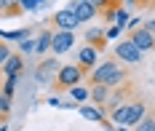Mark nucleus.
Returning <instances> with one entry per match:
<instances>
[{"instance_id":"nucleus-1","label":"nucleus","mask_w":155,"mask_h":131,"mask_svg":"<svg viewBox=\"0 0 155 131\" xmlns=\"http://www.w3.org/2000/svg\"><path fill=\"white\" fill-rule=\"evenodd\" d=\"M134 78L131 75V70L123 67L120 62H115V59H107V62H102V64H96L88 72V86H107V88H115V86H123Z\"/></svg>"},{"instance_id":"nucleus-2","label":"nucleus","mask_w":155,"mask_h":131,"mask_svg":"<svg viewBox=\"0 0 155 131\" xmlns=\"http://www.w3.org/2000/svg\"><path fill=\"white\" fill-rule=\"evenodd\" d=\"M147 113H150L147 99L131 97L128 102H123L118 110H112V113H110V120H112V123H118V126H137Z\"/></svg>"},{"instance_id":"nucleus-3","label":"nucleus","mask_w":155,"mask_h":131,"mask_svg":"<svg viewBox=\"0 0 155 131\" xmlns=\"http://www.w3.org/2000/svg\"><path fill=\"white\" fill-rule=\"evenodd\" d=\"M83 78H86V72L78 64H59L56 75H54V91H70V88L80 86Z\"/></svg>"},{"instance_id":"nucleus-4","label":"nucleus","mask_w":155,"mask_h":131,"mask_svg":"<svg viewBox=\"0 0 155 131\" xmlns=\"http://www.w3.org/2000/svg\"><path fill=\"white\" fill-rule=\"evenodd\" d=\"M131 97H134V83L131 80L123 83V86H115V88H110V97H107V102L102 104V110L112 113V110H118L123 102H128Z\"/></svg>"},{"instance_id":"nucleus-5","label":"nucleus","mask_w":155,"mask_h":131,"mask_svg":"<svg viewBox=\"0 0 155 131\" xmlns=\"http://www.w3.org/2000/svg\"><path fill=\"white\" fill-rule=\"evenodd\" d=\"M115 62H120V64H139L142 62V51L126 38L120 43H115Z\"/></svg>"},{"instance_id":"nucleus-6","label":"nucleus","mask_w":155,"mask_h":131,"mask_svg":"<svg viewBox=\"0 0 155 131\" xmlns=\"http://www.w3.org/2000/svg\"><path fill=\"white\" fill-rule=\"evenodd\" d=\"M94 8H96V16H102L104 21H112L115 14L123 8V0H94Z\"/></svg>"},{"instance_id":"nucleus-7","label":"nucleus","mask_w":155,"mask_h":131,"mask_svg":"<svg viewBox=\"0 0 155 131\" xmlns=\"http://www.w3.org/2000/svg\"><path fill=\"white\" fill-rule=\"evenodd\" d=\"M128 40L137 46V48L142 51V54H147V51H153V32L150 30H144V27H137V30H131L128 32Z\"/></svg>"},{"instance_id":"nucleus-8","label":"nucleus","mask_w":155,"mask_h":131,"mask_svg":"<svg viewBox=\"0 0 155 131\" xmlns=\"http://www.w3.org/2000/svg\"><path fill=\"white\" fill-rule=\"evenodd\" d=\"M67 11H72V16H75L78 24H86V21H91L96 16V8H94V3H70L67 5Z\"/></svg>"},{"instance_id":"nucleus-9","label":"nucleus","mask_w":155,"mask_h":131,"mask_svg":"<svg viewBox=\"0 0 155 131\" xmlns=\"http://www.w3.org/2000/svg\"><path fill=\"white\" fill-rule=\"evenodd\" d=\"M51 24H54V30H62V32H72V30L78 27L75 16H72V11H67V8L56 11V14L51 16Z\"/></svg>"},{"instance_id":"nucleus-10","label":"nucleus","mask_w":155,"mask_h":131,"mask_svg":"<svg viewBox=\"0 0 155 131\" xmlns=\"http://www.w3.org/2000/svg\"><path fill=\"white\" fill-rule=\"evenodd\" d=\"M75 46V35L72 32H62V30H54V38H51V51L54 54H64Z\"/></svg>"},{"instance_id":"nucleus-11","label":"nucleus","mask_w":155,"mask_h":131,"mask_svg":"<svg viewBox=\"0 0 155 131\" xmlns=\"http://www.w3.org/2000/svg\"><path fill=\"white\" fill-rule=\"evenodd\" d=\"M96 59H99V54H96L91 46H83V48L78 51V67H80L86 75H88L94 67H96Z\"/></svg>"},{"instance_id":"nucleus-12","label":"nucleus","mask_w":155,"mask_h":131,"mask_svg":"<svg viewBox=\"0 0 155 131\" xmlns=\"http://www.w3.org/2000/svg\"><path fill=\"white\" fill-rule=\"evenodd\" d=\"M21 67H24L21 54H14V51H11V54H8V59L3 62V67H0V70H3L5 75H19V72H21Z\"/></svg>"},{"instance_id":"nucleus-13","label":"nucleus","mask_w":155,"mask_h":131,"mask_svg":"<svg viewBox=\"0 0 155 131\" xmlns=\"http://www.w3.org/2000/svg\"><path fill=\"white\" fill-rule=\"evenodd\" d=\"M86 40H88V46H91V48L96 51V54H99V51H102L104 46H107V38H104V32H102L99 27L88 30V32H86Z\"/></svg>"},{"instance_id":"nucleus-14","label":"nucleus","mask_w":155,"mask_h":131,"mask_svg":"<svg viewBox=\"0 0 155 131\" xmlns=\"http://www.w3.org/2000/svg\"><path fill=\"white\" fill-rule=\"evenodd\" d=\"M56 70H59V62H56V59L43 62V64H40V70H38V80H48V75L54 78V75H56Z\"/></svg>"},{"instance_id":"nucleus-15","label":"nucleus","mask_w":155,"mask_h":131,"mask_svg":"<svg viewBox=\"0 0 155 131\" xmlns=\"http://www.w3.org/2000/svg\"><path fill=\"white\" fill-rule=\"evenodd\" d=\"M51 38H54V30H43V32H40V38L35 40V51H38V54L48 51V48H51Z\"/></svg>"},{"instance_id":"nucleus-16","label":"nucleus","mask_w":155,"mask_h":131,"mask_svg":"<svg viewBox=\"0 0 155 131\" xmlns=\"http://www.w3.org/2000/svg\"><path fill=\"white\" fill-rule=\"evenodd\" d=\"M80 113L86 115L88 120H94V123H107V118H104V113L99 107H80Z\"/></svg>"},{"instance_id":"nucleus-17","label":"nucleus","mask_w":155,"mask_h":131,"mask_svg":"<svg viewBox=\"0 0 155 131\" xmlns=\"http://www.w3.org/2000/svg\"><path fill=\"white\" fill-rule=\"evenodd\" d=\"M8 115H11V99L0 94V123H5V120H8Z\"/></svg>"},{"instance_id":"nucleus-18","label":"nucleus","mask_w":155,"mask_h":131,"mask_svg":"<svg viewBox=\"0 0 155 131\" xmlns=\"http://www.w3.org/2000/svg\"><path fill=\"white\" fill-rule=\"evenodd\" d=\"M137 131H155V120H153V115H150V113L137 123Z\"/></svg>"},{"instance_id":"nucleus-19","label":"nucleus","mask_w":155,"mask_h":131,"mask_svg":"<svg viewBox=\"0 0 155 131\" xmlns=\"http://www.w3.org/2000/svg\"><path fill=\"white\" fill-rule=\"evenodd\" d=\"M70 94H72V99H75V102H86V99H88V88L75 86V88H70Z\"/></svg>"},{"instance_id":"nucleus-20","label":"nucleus","mask_w":155,"mask_h":131,"mask_svg":"<svg viewBox=\"0 0 155 131\" xmlns=\"http://www.w3.org/2000/svg\"><path fill=\"white\" fill-rule=\"evenodd\" d=\"M46 0H19V5L24 8V11H35V8H40Z\"/></svg>"},{"instance_id":"nucleus-21","label":"nucleus","mask_w":155,"mask_h":131,"mask_svg":"<svg viewBox=\"0 0 155 131\" xmlns=\"http://www.w3.org/2000/svg\"><path fill=\"white\" fill-rule=\"evenodd\" d=\"M8 54H11V46H8V43L0 38V67H3V62L8 59Z\"/></svg>"},{"instance_id":"nucleus-22","label":"nucleus","mask_w":155,"mask_h":131,"mask_svg":"<svg viewBox=\"0 0 155 131\" xmlns=\"http://www.w3.org/2000/svg\"><path fill=\"white\" fill-rule=\"evenodd\" d=\"M19 48H21V54H32V51H35V43H32V40H21Z\"/></svg>"},{"instance_id":"nucleus-23","label":"nucleus","mask_w":155,"mask_h":131,"mask_svg":"<svg viewBox=\"0 0 155 131\" xmlns=\"http://www.w3.org/2000/svg\"><path fill=\"white\" fill-rule=\"evenodd\" d=\"M126 19H128V14H126L123 8H120V11H118V14H115V19H112V21H115V24H118V27H120V24H123Z\"/></svg>"},{"instance_id":"nucleus-24","label":"nucleus","mask_w":155,"mask_h":131,"mask_svg":"<svg viewBox=\"0 0 155 131\" xmlns=\"http://www.w3.org/2000/svg\"><path fill=\"white\" fill-rule=\"evenodd\" d=\"M118 35H120V27L115 24V27H110L107 32H104V38H118Z\"/></svg>"},{"instance_id":"nucleus-25","label":"nucleus","mask_w":155,"mask_h":131,"mask_svg":"<svg viewBox=\"0 0 155 131\" xmlns=\"http://www.w3.org/2000/svg\"><path fill=\"white\" fill-rule=\"evenodd\" d=\"M139 24H142V21H139V19H137V16H134V19H128V24H126V30L131 32V30H137Z\"/></svg>"},{"instance_id":"nucleus-26","label":"nucleus","mask_w":155,"mask_h":131,"mask_svg":"<svg viewBox=\"0 0 155 131\" xmlns=\"http://www.w3.org/2000/svg\"><path fill=\"white\" fill-rule=\"evenodd\" d=\"M8 3H11V0H0V19H5V11H8Z\"/></svg>"},{"instance_id":"nucleus-27","label":"nucleus","mask_w":155,"mask_h":131,"mask_svg":"<svg viewBox=\"0 0 155 131\" xmlns=\"http://www.w3.org/2000/svg\"><path fill=\"white\" fill-rule=\"evenodd\" d=\"M134 5H137V8H150L153 0H134Z\"/></svg>"},{"instance_id":"nucleus-28","label":"nucleus","mask_w":155,"mask_h":131,"mask_svg":"<svg viewBox=\"0 0 155 131\" xmlns=\"http://www.w3.org/2000/svg\"><path fill=\"white\" fill-rule=\"evenodd\" d=\"M75 3H94V0H75Z\"/></svg>"},{"instance_id":"nucleus-29","label":"nucleus","mask_w":155,"mask_h":131,"mask_svg":"<svg viewBox=\"0 0 155 131\" xmlns=\"http://www.w3.org/2000/svg\"><path fill=\"white\" fill-rule=\"evenodd\" d=\"M123 131H126V129H123Z\"/></svg>"}]
</instances>
